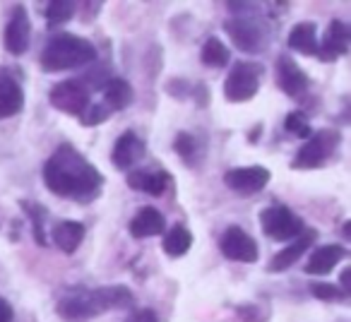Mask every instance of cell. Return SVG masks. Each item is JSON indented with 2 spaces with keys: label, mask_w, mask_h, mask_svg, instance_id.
<instances>
[{
  "label": "cell",
  "mask_w": 351,
  "mask_h": 322,
  "mask_svg": "<svg viewBox=\"0 0 351 322\" xmlns=\"http://www.w3.org/2000/svg\"><path fill=\"white\" fill-rule=\"evenodd\" d=\"M260 224H263L265 234L274 240H293L306 231L301 216L289 212L287 207H267L260 214Z\"/></svg>",
  "instance_id": "obj_7"
},
{
  "label": "cell",
  "mask_w": 351,
  "mask_h": 322,
  "mask_svg": "<svg viewBox=\"0 0 351 322\" xmlns=\"http://www.w3.org/2000/svg\"><path fill=\"white\" fill-rule=\"evenodd\" d=\"M173 149L188 161V164H195L197 161V142L191 132H178V137L173 140Z\"/></svg>",
  "instance_id": "obj_26"
},
{
  "label": "cell",
  "mask_w": 351,
  "mask_h": 322,
  "mask_svg": "<svg viewBox=\"0 0 351 322\" xmlns=\"http://www.w3.org/2000/svg\"><path fill=\"white\" fill-rule=\"evenodd\" d=\"M277 73H279V87H282L287 94L296 97V94L306 92L308 77H306V73H303V70L298 68V65L293 63L291 58H287V55H284V58H279Z\"/></svg>",
  "instance_id": "obj_17"
},
{
  "label": "cell",
  "mask_w": 351,
  "mask_h": 322,
  "mask_svg": "<svg viewBox=\"0 0 351 322\" xmlns=\"http://www.w3.org/2000/svg\"><path fill=\"white\" fill-rule=\"evenodd\" d=\"M339 147V132L335 130H320L317 135H313L306 145L301 147L298 156L293 159V166L296 169H317L322 166L335 149Z\"/></svg>",
  "instance_id": "obj_6"
},
{
  "label": "cell",
  "mask_w": 351,
  "mask_h": 322,
  "mask_svg": "<svg viewBox=\"0 0 351 322\" xmlns=\"http://www.w3.org/2000/svg\"><path fill=\"white\" fill-rule=\"evenodd\" d=\"M169 176L166 171H156V169H137V171H130L128 176V186L132 190H140V193H147V195H164L166 188H169Z\"/></svg>",
  "instance_id": "obj_13"
},
{
  "label": "cell",
  "mask_w": 351,
  "mask_h": 322,
  "mask_svg": "<svg viewBox=\"0 0 351 322\" xmlns=\"http://www.w3.org/2000/svg\"><path fill=\"white\" fill-rule=\"evenodd\" d=\"M224 183L239 195H253V193H260L269 183V171L265 166L231 169L224 176Z\"/></svg>",
  "instance_id": "obj_9"
},
{
  "label": "cell",
  "mask_w": 351,
  "mask_h": 322,
  "mask_svg": "<svg viewBox=\"0 0 351 322\" xmlns=\"http://www.w3.org/2000/svg\"><path fill=\"white\" fill-rule=\"evenodd\" d=\"M344 255H346V250L341 248V245H322V248H317L315 253L311 255L306 272L308 274H317V277H322V274H330L332 269H335L337 264L344 260Z\"/></svg>",
  "instance_id": "obj_16"
},
{
  "label": "cell",
  "mask_w": 351,
  "mask_h": 322,
  "mask_svg": "<svg viewBox=\"0 0 351 322\" xmlns=\"http://www.w3.org/2000/svg\"><path fill=\"white\" fill-rule=\"evenodd\" d=\"M29 36H32L29 17H27L25 10H17L5 29V49L15 55L25 53L29 49Z\"/></svg>",
  "instance_id": "obj_14"
},
{
  "label": "cell",
  "mask_w": 351,
  "mask_h": 322,
  "mask_svg": "<svg viewBox=\"0 0 351 322\" xmlns=\"http://www.w3.org/2000/svg\"><path fill=\"white\" fill-rule=\"evenodd\" d=\"M84 238V226L80 221H60L53 229V243L63 253H75Z\"/></svg>",
  "instance_id": "obj_20"
},
{
  "label": "cell",
  "mask_w": 351,
  "mask_h": 322,
  "mask_svg": "<svg viewBox=\"0 0 351 322\" xmlns=\"http://www.w3.org/2000/svg\"><path fill=\"white\" fill-rule=\"evenodd\" d=\"M44 181L58 197L92 202L101 193V173L73 147H60L44 166Z\"/></svg>",
  "instance_id": "obj_1"
},
{
  "label": "cell",
  "mask_w": 351,
  "mask_h": 322,
  "mask_svg": "<svg viewBox=\"0 0 351 322\" xmlns=\"http://www.w3.org/2000/svg\"><path fill=\"white\" fill-rule=\"evenodd\" d=\"M51 103L70 116H82L89 108V89L77 79H65L51 89Z\"/></svg>",
  "instance_id": "obj_8"
},
{
  "label": "cell",
  "mask_w": 351,
  "mask_h": 322,
  "mask_svg": "<svg viewBox=\"0 0 351 322\" xmlns=\"http://www.w3.org/2000/svg\"><path fill=\"white\" fill-rule=\"evenodd\" d=\"M75 12V3H70V0H53V3H49V8H46V17H49V25H63V22H68L70 17H73Z\"/></svg>",
  "instance_id": "obj_25"
},
{
  "label": "cell",
  "mask_w": 351,
  "mask_h": 322,
  "mask_svg": "<svg viewBox=\"0 0 351 322\" xmlns=\"http://www.w3.org/2000/svg\"><path fill=\"white\" fill-rule=\"evenodd\" d=\"M289 46L293 51H301L306 55H315L317 53V39H315V25L311 22H301L291 29L289 34Z\"/></svg>",
  "instance_id": "obj_21"
},
{
  "label": "cell",
  "mask_w": 351,
  "mask_h": 322,
  "mask_svg": "<svg viewBox=\"0 0 351 322\" xmlns=\"http://www.w3.org/2000/svg\"><path fill=\"white\" fill-rule=\"evenodd\" d=\"M142 156H145V142L135 132H125L123 137H118L111 159L118 169H132Z\"/></svg>",
  "instance_id": "obj_15"
},
{
  "label": "cell",
  "mask_w": 351,
  "mask_h": 322,
  "mask_svg": "<svg viewBox=\"0 0 351 322\" xmlns=\"http://www.w3.org/2000/svg\"><path fill=\"white\" fill-rule=\"evenodd\" d=\"M226 34L236 44V49L245 53H260L267 46L269 32L255 15H236L224 25Z\"/></svg>",
  "instance_id": "obj_4"
},
{
  "label": "cell",
  "mask_w": 351,
  "mask_h": 322,
  "mask_svg": "<svg viewBox=\"0 0 351 322\" xmlns=\"http://www.w3.org/2000/svg\"><path fill=\"white\" fill-rule=\"evenodd\" d=\"M108 118V108L106 106H101V103H89V108L87 111L80 116V121L84 123V125H99V123H104Z\"/></svg>",
  "instance_id": "obj_29"
},
{
  "label": "cell",
  "mask_w": 351,
  "mask_h": 322,
  "mask_svg": "<svg viewBox=\"0 0 351 322\" xmlns=\"http://www.w3.org/2000/svg\"><path fill=\"white\" fill-rule=\"evenodd\" d=\"M202 63L210 68H224L229 63V49L219 39H207L202 46Z\"/></svg>",
  "instance_id": "obj_24"
},
{
  "label": "cell",
  "mask_w": 351,
  "mask_h": 322,
  "mask_svg": "<svg viewBox=\"0 0 351 322\" xmlns=\"http://www.w3.org/2000/svg\"><path fill=\"white\" fill-rule=\"evenodd\" d=\"M191 245H193V236L186 226H173V229L164 236V250L171 258H183V255L191 250Z\"/></svg>",
  "instance_id": "obj_23"
},
{
  "label": "cell",
  "mask_w": 351,
  "mask_h": 322,
  "mask_svg": "<svg viewBox=\"0 0 351 322\" xmlns=\"http://www.w3.org/2000/svg\"><path fill=\"white\" fill-rule=\"evenodd\" d=\"M311 293L315 298H320V301H339V298L346 296L339 286H332V284H313Z\"/></svg>",
  "instance_id": "obj_28"
},
{
  "label": "cell",
  "mask_w": 351,
  "mask_h": 322,
  "mask_svg": "<svg viewBox=\"0 0 351 322\" xmlns=\"http://www.w3.org/2000/svg\"><path fill=\"white\" fill-rule=\"evenodd\" d=\"M284 127H287L291 135H298V137H311V125H308V118L303 116L301 111H293L287 116L284 121Z\"/></svg>",
  "instance_id": "obj_27"
},
{
  "label": "cell",
  "mask_w": 351,
  "mask_h": 322,
  "mask_svg": "<svg viewBox=\"0 0 351 322\" xmlns=\"http://www.w3.org/2000/svg\"><path fill=\"white\" fill-rule=\"evenodd\" d=\"M29 207V216L32 221H34V236H36V243L39 245H46V236H44V212H41V207L36 205H27Z\"/></svg>",
  "instance_id": "obj_30"
},
{
  "label": "cell",
  "mask_w": 351,
  "mask_h": 322,
  "mask_svg": "<svg viewBox=\"0 0 351 322\" xmlns=\"http://www.w3.org/2000/svg\"><path fill=\"white\" fill-rule=\"evenodd\" d=\"M315 231L306 229L298 238H293V243H289L284 250H279L277 255H274L272 260H269V272H284V269L293 267V264L301 260V255L306 253L308 248L313 245V240H315Z\"/></svg>",
  "instance_id": "obj_11"
},
{
  "label": "cell",
  "mask_w": 351,
  "mask_h": 322,
  "mask_svg": "<svg viewBox=\"0 0 351 322\" xmlns=\"http://www.w3.org/2000/svg\"><path fill=\"white\" fill-rule=\"evenodd\" d=\"M349 41H351L349 27H346L344 22L335 20L327 27V34H325V39H322V46H317V53L325 60H335L349 51Z\"/></svg>",
  "instance_id": "obj_12"
},
{
  "label": "cell",
  "mask_w": 351,
  "mask_h": 322,
  "mask_svg": "<svg viewBox=\"0 0 351 322\" xmlns=\"http://www.w3.org/2000/svg\"><path fill=\"white\" fill-rule=\"evenodd\" d=\"M221 253L229 260H236V262H255L258 260V243L243 229L231 226L221 236Z\"/></svg>",
  "instance_id": "obj_10"
},
{
  "label": "cell",
  "mask_w": 351,
  "mask_h": 322,
  "mask_svg": "<svg viewBox=\"0 0 351 322\" xmlns=\"http://www.w3.org/2000/svg\"><path fill=\"white\" fill-rule=\"evenodd\" d=\"M97 58V49L87 39H80L73 34H58L49 41V46L41 53V65L49 73H60V70L82 68Z\"/></svg>",
  "instance_id": "obj_3"
},
{
  "label": "cell",
  "mask_w": 351,
  "mask_h": 322,
  "mask_svg": "<svg viewBox=\"0 0 351 322\" xmlns=\"http://www.w3.org/2000/svg\"><path fill=\"white\" fill-rule=\"evenodd\" d=\"M0 322H15V312L5 298H0Z\"/></svg>",
  "instance_id": "obj_31"
},
{
  "label": "cell",
  "mask_w": 351,
  "mask_h": 322,
  "mask_svg": "<svg viewBox=\"0 0 351 322\" xmlns=\"http://www.w3.org/2000/svg\"><path fill=\"white\" fill-rule=\"evenodd\" d=\"M104 99H106V108L121 111L132 101V87L125 79H108L106 89H104Z\"/></svg>",
  "instance_id": "obj_22"
},
{
  "label": "cell",
  "mask_w": 351,
  "mask_h": 322,
  "mask_svg": "<svg viewBox=\"0 0 351 322\" xmlns=\"http://www.w3.org/2000/svg\"><path fill=\"white\" fill-rule=\"evenodd\" d=\"M132 301L135 298H132V293L125 286H73L60 296L58 315L68 322H82L89 320V317L101 315V312L128 308L132 306Z\"/></svg>",
  "instance_id": "obj_2"
},
{
  "label": "cell",
  "mask_w": 351,
  "mask_h": 322,
  "mask_svg": "<svg viewBox=\"0 0 351 322\" xmlns=\"http://www.w3.org/2000/svg\"><path fill=\"white\" fill-rule=\"evenodd\" d=\"M25 94L12 77H0V118H10L22 111Z\"/></svg>",
  "instance_id": "obj_19"
},
{
  "label": "cell",
  "mask_w": 351,
  "mask_h": 322,
  "mask_svg": "<svg viewBox=\"0 0 351 322\" xmlns=\"http://www.w3.org/2000/svg\"><path fill=\"white\" fill-rule=\"evenodd\" d=\"M263 65L260 63H236V68L229 73L224 84V94L229 101H248L258 94L263 82Z\"/></svg>",
  "instance_id": "obj_5"
},
{
  "label": "cell",
  "mask_w": 351,
  "mask_h": 322,
  "mask_svg": "<svg viewBox=\"0 0 351 322\" xmlns=\"http://www.w3.org/2000/svg\"><path fill=\"white\" fill-rule=\"evenodd\" d=\"M125 322H156V315L152 310H140L135 315H130Z\"/></svg>",
  "instance_id": "obj_32"
},
{
  "label": "cell",
  "mask_w": 351,
  "mask_h": 322,
  "mask_svg": "<svg viewBox=\"0 0 351 322\" xmlns=\"http://www.w3.org/2000/svg\"><path fill=\"white\" fill-rule=\"evenodd\" d=\"M161 231H164V216L154 207H142L130 221V234L135 238H152V236H159Z\"/></svg>",
  "instance_id": "obj_18"
}]
</instances>
